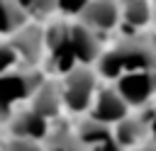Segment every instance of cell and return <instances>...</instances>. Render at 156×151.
Wrapping results in <instances>:
<instances>
[{"label":"cell","instance_id":"cell-1","mask_svg":"<svg viewBox=\"0 0 156 151\" xmlns=\"http://www.w3.org/2000/svg\"><path fill=\"white\" fill-rule=\"evenodd\" d=\"M156 63V54H154V44L146 37H129L117 41L115 46H110L107 51H100L98 61H95V76L105 78V80H117L124 73H134V71H154Z\"/></svg>","mask_w":156,"mask_h":151},{"label":"cell","instance_id":"cell-2","mask_svg":"<svg viewBox=\"0 0 156 151\" xmlns=\"http://www.w3.org/2000/svg\"><path fill=\"white\" fill-rule=\"evenodd\" d=\"M56 83H58L61 107H66L73 114L88 112V107L93 102V95L98 90V76L90 66H73Z\"/></svg>","mask_w":156,"mask_h":151},{"label":"cell","instance_id":"cell-3","mask_svg":"<svg viewBox=\"0 0 156 151\" xmlns=\"http://www.w3.org/2000/svg\"><path fill=\"white\" fill-rule=\"evenodd\" d=\"M115 93L124 100V105L129 110H139L149 102H154V93H156V76L154 71H134V73H124L112 83Z\"/></svg>","mask_w":156,"mask_h":151},{"label":"cell","instance_id":"cell-4","mask_svg":"<svg viewBox=\"0 0 156 151\" xmlns=\"http://www.w3.org/2000/svg\"><path fill=\"white\" fill-rule=\"evenodd\" d=\"M7 44L12 46L20 68H39L44 58V27L39 24H24L12 37H7Z\"/></svg>","mask_w":156,"mask_h":151},{"label":"cell","instance_id":"cell-5","mask_svg":"<svg viewBox=\"0 0 156 151\" xmlns=\"http://www.w3.org/2000/svg\"><path fill=\"white\" fill-rule=\"evenodd\" d=\"M44 83V76L39 68H12L0 76V100L10 102L12 107L22 100H29V95Z\"/></svg>","mask_w":156,"mask_h":151},{"label":"cell","instance_id":"cell-6","mask_svg":"<svg viewBox=\"0 0 156 151\" xmlns=\"http://www.w3.org/2000/svg\"><path fill=\"white\" fill-rule=\"evenodd\" d=\"M66 44H68L71 58L78 61V66H93L102 51L98 34L90 32L88 27H83L80 22L66 24Z\"/></svg>","mask_w":156,"mask_h":151},{"label":"cell","instance_id":"cell-7","mask_svg":"<svg viewBox=\"0 0 156 151\" xmlns=\"http://www.w3.org/2000/svg\"><path fill=\"white\" fill-rule=\"evenodd\" d=\"M76 22H80L83 27H88L95 34L102 32H112L119 24V10H117V0H88L83 5V10L78 12Z\"/></svg>","mask_w":156,"mask_h":151},{"label":"cell","instance_id":"cell-8","mask_svg":"<svg viewBox=\"0 0 156 151\" xmlns=\"http://www.w3.org/2000/svg\"><path fill=\"white\" fill-rule=\"evenodd\" d=\"M127 114H129V107H127L124 100L115 93L112 85H105V88H98V90H95L93 102H90V107H88V117H90V119L112 127L115 122H119V119L127 117Z\"/></svg>","mask_w":156,"mask_h":151},{"label":"cell","instance_id":"cell-9","mask_svg":"<svg viewBox=\"0 0 156 151\" xmlns=\"http://www.w3.org/2000/svg\"><path fill=\"white\" fill-rule=\"evenodd\" d=\"M10 136H20V139H32V141H41L49 134V122L39 114H34L29 107L27 110H15L10 122L5 124Z\"/></svg>","mask_w":156,"mask_h":151},{"label":"cell","instance_id":"cell-10","mask_svg":"<svg viewBox=\"0 0 156 151\" xmlns=\"http://www.w3.org/2000/svg\"><path fill=\"white\" fill-rule=\"evenodd\" d=\"M112 141L122 149V151H129V149H136V146H141V144H146V139H149V129L129 112L127 117H122L119 122H115L112 127Z\"/></svg>","mask_w":156,"mask_h":151},{"label":"cell","instance_id":"cell-11","mask_svg":"<svg viewBox=\"0 0 156 151\" xmlns=\"http://www.w3.org/2000/svg\"><path fill=\"white\" fill-rule=\"evenodd\" d=\"M29 110L39 117H44L46 122L58 117L61 112V95H58V83L56 80H44L32 95H29Z\"/></svg>","mask_w":156,"mask_h":151},{"label":"cell","instance_id":"cell-12","mask_svg":"<svg viewBox=\"0 0 156 151\" xmlns=\"http://www.w3.org/2000/svg\"><path fill=\"white\" fill-rule=\"evenodd\" d=\"M119 22L141 29L151 22V0H117Z\"/></svg>","mask_w":156,"mask_h":151},{"label":"cell","instance_id":"cell-13","mask_svg":"<svg viewBox=\"0 0 156 151\" xmlns=\"http://www.w3.org/2000/svg\"><path fill=\"white\" fill-rule=\"evenodd\" d=\"M27 22L29 19L17 5V0H0V37H12Z\"/></svg>","mask_w":156,"mask_h":151},{"label":"cell","instance_id":"cell-14","mask_svg":"<svg viewBox=\"0 0 156 151\" xmlns=\"http://www.w3.org/2000/svg\"><path fill=\"white\" fill-rule=\"evenodd\" d=\"M41 151H85V149L76 139L73 129L56 127V129H49V134L41 139Z\"/></svg>","mask_w":156,"mask_h":151},{"label":"cell","instance_id":"cell-15","mask_svg":"<svg viewBox=\"0 0 156 151\" xmlns=\"http://www.w3.org/2000/svg\"><path fill=\"white\" fill-rule=\"evenodd\" d=\"M0 151H41V141L20 139V136H7V139H2Z\"/></svg>","mask_w":156,"mask_h":151},{"label":"cell","instance_id":"cell-16","mask_svg":"<svg viewBox=\"0 0 156 151\" xmlns=\"http://www.w3.org/2000/svg\"><path fill=\"white\" fill-rule=\"evenodd\" d=\"M12 68H20L17 56H15V51H12V46L7 41H0V76L12 71Z\"/></svg>","mask_w":156,"mask_h":151},{"label":"cell","instance_id":"cell-17","mask_svg":"<svg viewBox=\"0 0 156 151\" xmlns=\"http://www.w3.org/2000/svg\"><path fill=\"white\" fill-rule=\"evenodd\" d=\"M88 0H56V12L68 15V17H78V12L83 10Z\"/></svg>","mask_w":156,"mask_h":151},{"label":"cell","instance_id":"cell-18","mask_svg":"<svg viewBox=\"0 0 156 151\" xmlns=\"http://www.w3.org/2000/svg\"><path fill=\"white\" fill-rule=\"evenodd\" d=\"M12 112H15V107H12L10 102H5V100H0V127H5V124L10 122V117H12Z\"/></svg>","mask_w":156,"mask_h":151},{"label":"cell","instance_id":"cell-19","mask_svg":"<svg viewBox=\"0 0 156 151\" xmlns=\"http://www.w3.org/2000/svg\"><path fill=\"white\" fill-rule=\"evenodd\" d=\"M129 151H154V146L146 141V144H141V146H136V149H129Z\"/></svg>","mask_w":156,"mask_h":151}]
</instances>
